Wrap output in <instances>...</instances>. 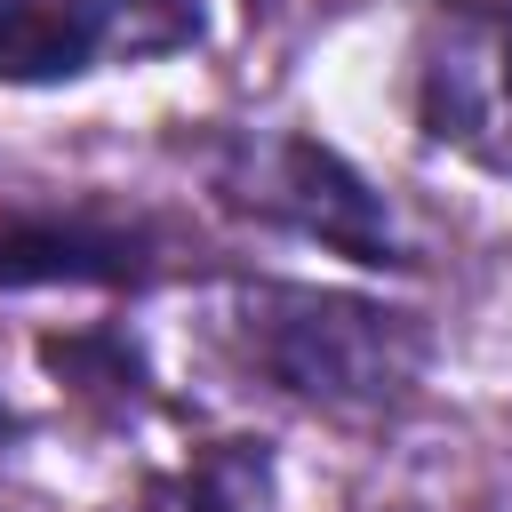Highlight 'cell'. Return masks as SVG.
<instances>
[{"label":"cell","instance_id":"cell-1","mask_svg":"<svg viewBox=\"0 0 512 512\" xmlns=\"http://www.w3.org/2000/svg\"><path fill=\"white\" fill-rule=\"evenodd\" d=\"M216 344L264 392L320 416H384L424 384L432 360V336L408 304L312 280H240L216 304Z\"/></svg>","mask_w":512,"mask_h":512},{"label":"cell","instance_id":"cell-2","mask_svg":"<svg viewBox=\"0 0 512 512\" xmlns=\"http://www.w3.org/2000/svg\"><path fill=\"white\" fill-rule=\"evenodd\" d=\"M208 192L232 216H256L288 240H312L368 272H408L416 248L392 216V200L320 136L296 128H224L208 152Z\"/></svg>","mask_w":512,"mask_h":512},{"label":"cell","instance_id":"cell-3","mask_svg":"<svg viewBox=\"0 0 512 512\" xmlns=\"http://www.w3.org/2000/svg\"><path fill=\"white\" fill-rule=\"evenodd\" d=\"M408 112L424 144L512 176V0H432L408 32Z\"/></svg>","mask_w":512,"mask_h":512},{"label":"cell","instance_id":"cell-4","mask_svg":"<svg viewBox=\"0 0 512 512\" xmlns=\"http://www.w3.org/2000/svg\"><path fill=\"white\" fill-rule=\"evenodd\" d=\"M208 40L200 0H0V88H64Z\"/></svg>","mask_w":512,"mask_h":512},{"label":"cell","instance_id":"cell-5","mask_svg":"<svg viewBox=\"0 0 512 512\" xmlns=\"http://www.w3.org/2000/svg\"><path fill=\"white\" fill-rule=\"evenodd\" d=\"M168 272V232L144 208L56 192L0 208V288H152Z\"/></svg>","mask_w":512,"mask_h":512},{"label":"cell","instance_id":"cell-6","mask_svg":"<svg viewBox=\"0 0 512 512\" xmlns=\"http://www.w3.org/2000/svg\"><path fill=\"white\" fill-rule=\"evenodd\" d=\"M280 496V464H272V440H200L184 464H160L144 472L136 488V512H272Z\"/></svg>","mask_w":512,"mask_h":512}]
</instances>
